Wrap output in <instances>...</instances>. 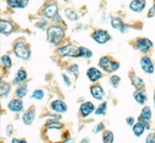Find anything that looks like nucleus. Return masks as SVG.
Listing matches in <instances>:
<instances>
[{"label":"nucleus","instance_id":"obj_1","mask_svg":"<svg viewBox=\"0 0 155 143\" xmlns=\"http://www.w3.org/2000/svg\"><path fill=\"white\" fill-rule=\"evenodd\" d=\"M64 37L63 29L60 27L52 26L48 30V41L52 44H58Z\"/></svg>","mask_w":155,"mask_h":143},{"label":"nucleus","instance_id":"obj_2","mask_svg":"<svg viewBox=\"0 0 155 143\" xmlns=\"http://www.w3.org/2000/svg\"><path fill=\"white\" fill-rule=\"evenodd\" d=\"M99 67L102 68L103 71H106L108 73H113L114 71H117L120 67V64L117 62L112 60L109 57H102L99 63Z\"/></svg>","mask_w":155,"mask_h":143},{"label":"nucleus","instance_id":"obj_3","mask_svg":"<svg viewBox=\"0 0 155 143\" xmlns=\"http://www.w3.org/2000/svg\"><path fill=\"white\" fill-rule=\"evenodd\" d=\"M58 53L63 56L71 57H81V52H80V47H76L72 45H68V46L61 47L57 50Z\"/></svg>","mask_w":155,"mask_h":143},{"label":"nucleus","instance_id":"obj_4","mask_svg":"<svg viewBox=\"0 0 155 143\" xmlns=\"http://www.w3.org/2000/svg\"><path fill=\"white\" fill-rule=\"evenodd\" d=\"M14 52L16 57L22 60H27L30 56V49L23 43H19L15 46Z\"/></svg>","mask_w":155,"mask_h":143},{"label":"nucleus","instance_id":"obj_5","mask_svg":"<svg viewBox=\"0 0 155 143\" xmlns=\"http://www.w3.org/2000/svg\"><path fill=\"white\" fill-rule=\"evenodd\" d=\"M140 67L141 69L143 70L146 74H153L154 73V64L149 57L145 56V57H142V59L140 60Z\"/></svg>","mask_w":155,"mask_h":143},{"label":"nucleus","instance_id":"obj_6","mask_svg":"<svg viewBox=\"0 0 155 143\" xmlns=\"http://www.w3.org/2000/svg\"><path fill=\"white\" fill-rule=\"evenodd\" d=\"M153 46V42L147 38H141L137 41V47L142 53H148Z\"/></svg>","mask_w":155,"mask_h":143},{"label":"nucleus","instance_id":"obj_7","mask_svg":"<svg viewBox=\"0 0 155 143\" xmlns=\"http://www.w3.org/2000/svg\"><path fill=\"white\" fill-rule=\"evenodd\" d=\"M93 39L99 44H104L110 40V36L109 33L102 30H96L93 34Z\"/></svg>","mask_w":155,"mask_h":143},{"label":"nucleus","instance_id":"obj_8","mask_svg":"<svg viewBox=\"0 0 155 143\" xmlns=\"http://www.w3.org/2000/svg\"><path fill=\"white\" fill-rule=\"evenodd\" d=\"M51 108L53 109L57 113H64L67 111V105L64 101H61V100H56V101H53L51 104Z\"/></svg>","mask_w":155,"mask_h":143},{"label":"nucleus","instance_id":"obj_9","mask_svg":"<svg viewBox=\"0 0 155 143\" xmlns=\"http://www.w3.org/2000/svg\"><path fill=\"white\" fill-rule=\"evenodd\" d=\"M146 6L145 0H133L130 5V9L135 12H140Z\"/></svg>","mask_w":155,"mask_h":143},{"label":"nucleus","instance_id":"obj_10","mask_svg":"<svg viewBox=\"0 0 155 143\" xmlns=\"http://www.w3.org/2000/svg\"><path fill=\"white\" fill-rule=\"evenodd\" d=\"M91 94L94 98L99 100V101L102 100L105 97L104 90L99 85H95V86L91 87Z\"/></svg>","mask_w":155,"mask_h":143},{"label":"nucleus","instance_id":"obj_11","mask_svg":"<svg viewBox=\"0 0 155 143\" xmlns=\"http://www.w3.org/2000/svg\"><path fill=\"white\" fill-rule=\"evenodd\" d=\"M94 110H95L94 104L90 101L83 103L80 107V112L83 117L88 116L90 114L93 112Z\"/></svg>","mask_w":155,"mask_h":143},{"label":"nucleus","instance_id":"obj_12","mask_svg":"<svg viewBox=\"0 0 155 143\" xmlns=\"http://www.w3.org/2000/svg\"><path fill=\"white\" fill-rule=\"evenodd\" d=\"M87 76L92 82H95L102 78V74L95 67H91L87 71Z\"/></svg>","mask_w":155,"mask_h":143},{"label":"nucleus","instance_id":"obj_13","mask_svg":"<svg viewBox=\"0 0 155 143\" xmlns=\"http://www.w3.org/2000/svg\"><path fill=\"white\" fill-rule=\"evenodd\" d=\"M8 108L11 111H13V112H20L23 108V102L19 99H13L9 103Z\"/></svg>","mask_w":155,"mask_h":143},{"label":"nucleus","instance_id":"obj_14","mask_svg":"<svg viewBox=\"0 0 155 143\" xmlns=\"http://www.w3.org/2000/svg\"><path fill=\"white\" fill-rule=\"evenodd\" d=\"M134 97L135 101L140 104H143L147 100V95L146 92H145V91L142 90V89L137 91L134 93Z\"/></svg>","mask_w":155,"mask_h":143},{"label":"nucleus","instance_id":"obj_15","mask_svg":"<svg viewBox=\"0 0 155 143\" xmlns=\"http://www.w3.org/2000/svg\"><path fill=\"white\" fill-rule=\"evenodd\" d=\"M12 30H13V27H12V23H9V21L6 20H2L0 21V31L1 33L2 34H9L12 33Z\"/></svg>","mask_w":155,"mask_h":143},{"label":"nucleus","instance_id":"obj_16","mask_svg":"<svg viewBox=\"0 0 155 143\" xmlns=\"http://www.w3.org/2000/svg\"><path fill=\"white\" fill-rule=\"evenodd\" d=\"M43 13L46 17H54L58 14V6L56 5H49L44 8Z\"/></svg>","mask_w":155,"mask_h":143},{"label":"nucleus","instance_id":"obj_17","mask_svg":"<svg viewBox=\"0 0 155 143\" xmlns=\"http://www.w3.org/2000/svg\"><path fill=\"white\" fill-rule=\"evenodd\" d=\"M34 118H35V113H34V111L31 109L25 111L22 116L23 123L26 125H31L32 122H34Z\"/></svg>","mask_w":155,"mask_h":143},{"label":"nucleus","instance_id":"obj_18","mask_svg":"<svg viewBox=\"0 0 155 143\" xmlns=\"http://www.w3.org/2000/svg\"><path fill=\"white\" fill-rule=\"evenodd\" d=\"M111 25L112 27L116 30H118L121 32L125 31V25L124 24L123 21L118 17H112L111 18Z\"/></svg>","mask_w":155,"mask_h":143},{"label":"nucleus","instance_id":"obj_19","mask_svg":"<svg viewBox=\"0 0 155 143\" xmlns=\"http://www.w3.org/2000/svg\"><path fill=\"white\" fill-rule=\"evenodd\" d=\"M145 129H146L143 124L138 122L137 124H134V127H133V132L137 137H140L144 133Z\"/></svg>","mask_w":155,"mask_h":143},{"label":"nucleus","instance_id":"obj_20","mask_svg":"<svg viewBox=\"0 0 155 143\" xmlns=\"http://www.w3.org/2000/svg\"><path fill=\"white\" fill-rule=\"evenodd\" d=\"M140 118L147 121H150L152 118V111L150 106H144L141 111V115Z\"/></svg>","mask_w":155,"mask_h":143},{"label":"nucleus","instance_id":"obj_21","mask_svg":"<svg viewBox=\"0 0 155 143\" xmlns=\"http://www.w3.org/2000/svg\"><path fill=\"white\" fill-rule=\"evenodd\" d=\"M131 81H132V84H134V86H135L138 90L142 89L143 87L144 86V81L140 78L136 76L135 74L131 76Z\"/></svg>","mask_w":155,"mask_h":143},{"label":"nucleus","instance_id":"obj_22","mask_svg":"<svg viewBox=\"0 0 155 143\" xmlns=\"http://www.w3.org/2000/svg\"><path fill=\"white\" fill-rule=\"evenodd\" d=\"M27 92H28V87L26 84L19 85L16 90V94L19 98H23L25 96L27 95Z\"/></svg>","mask_w":155,"mask_h":143},{"label":"nucleus","instance_id":"obj_23","mask_svg":"<svg viewBox=\"0 0 155 143\" xmlns=\"http://www.w3.org/2000/svg\"><path fill=\"white\" fill-rule=\"evenodd\" d=\"M114 135L111 131L106 130L102 134V141L103 143H113Z\"/></svg>","mask_w":155,"mask_h":143},{"label":"nucleus","instance_id":"obj_24","mask_svg":"<svg viewBox=\"0 0 155 143\" xmlns=\"http://www.w3.org/2000/svg\"><path fill=\"white\" fill-rule=\"evenodd\" d=\"M27 72L23 70H19L15 76V80L16 82H23L27 79Z\"/></svg>","mask_w":155,"mask_h":143},{"label":"nucleus","instance_id":"obj_25","mask_svg":"<svg viewBox=\"0 0 155 143\" xmlns=\"http://www.w3.org/2000/svg\"><path fill=\"white\" fill-rule=\"evenodd\" d=\"M9 91H10V86H9V84L2 81L1 83V85H0V93H1V95H7L9 94Z\"/></svg>","mask_w":155,"mask_h":143},{"label":"nucleus","instance_id":"obj_26","mask_svg":"<svg viewBox=\"0 0 155 143\" xmlns=\"http://www.w3.org/2000/svg\"><path fill=\"white\" fill-rule=\"evenodd\" d=\"M46 127L48 129H61L63 127V125L58 121H51L47 124Z\"/></svg>","mask_w":155,"mask_h":143},{"label":"nucleus","instance_id":"obj_27","mask_svg":"<svg viewBox=\"0 0 155 143\" xmlns=\"http://www.w3.org/2000/svg\"><path fill=\"white\" fill-rule=\"evenodd\" d=\"M106 107H107V103L102 102L99 104L97 109L95 110V115H105L106 111Z\"/></svg>","mask_w":155,"mask_h":143},{"label":"nucleus","instance_id":"obj_28","mask_svg":"<svg viewBox=\"0 0 155 143\" xmlns=\"http://www.w3.org/2000/svg\"><path fill=\"white\" fill-rule=\"evenodd\" d=\"M44 97V92L42 90H36L33 92L32 95L30 96L31 98L36 99V100H41Z\"/></svg>","mask_w":155,"mask_h":143},{"label":"nucleus","instance_id":"obj_29","mask_svg":"<svg viewBox=\"0 0 155 143\" xmlns=\"http://www.w3.org/2000/svg\"><path fill=\"white\" fill-rule=\"evenodd\" d=\"M120 81H121V79H120V77L116 76V75H113L109 78V83L113 87H117L120 84Z\"/></svg>","mask_w":155,"mask_h":143},{"label":"nucleus","instance_id":"obj_30","mask_svg":"<svg viewBox=\"0 0 155 143\" xmlns=\"http://www.w3.org/2000/svg\"><path fill=\"white\" fill-rule=\"evenodd\" d=\"M2 64H3L5 68H10L12 66V61L9 56L7 55H4L2 57Z\"/></svg>","mask_w":155,"mask_h":143},{"label":"nucleus","instance_id":"obj_31","mask_svg":"<svg viewBox=\"0 0 155 143\" xmlns=\"http://www.w3.org/2000/svg\"><path fill=\"white\" fill-rule=\"evenodd\" d=\"M80 52H81V57L89 58V57H91L92 56V51L89 50L88 49H87V48L83 47V46L80 47Z\"/></svg>","mask_w":155,"mask_h":143},{"label":"nucleus","instance_id":"obj_32","mask_svg":"<svg viewBox=\"0 0 155 143\" xmlns=\"http://www.w3.org/2000/svg\"><path fill=\"white\" fill-rule=\"evenodd\" d=\"M65 15L69 20H76L78 19V16L76 14V12L74 11L71 10V9H66L65 10Z\"/></svg>","mask_w":155,"mask_h":143},{"label":"nucleus","instance_id":"obj_33","mask_svg":"<svg viewBox=\"0 0 155 143\" xmlns=\"http://www.w3.org/2000/svg\"><path fill=\"white\" fill-rule=\"evenodd\" d=\"M7 4L12 8L20 7V2H19V0H7Z\"/></svg>","mask_w":155,"mask_h":143},{"label":"nucleus","instance_id":"obj_34","mask_svg":"<svg viewBox=\"0 0 155 143\" xmlns=\"http://www.w3.org/2000/svg\"><path fill=\"white\" fill-rule=\"evenodd\" d=\"M68 71L70 74H71L72 75H74L75 78H77L78 74V67L77 64L72 65L68 69Z\"/></svg>","mask_w":155,"mask_h":143},{"label":"nucleus","instance_id":"obj_35","mask_svg":"<svg viewBox=\"0 0 155 143\" xmlns=\"http://www.w3.org/2000/svg\"><path fill=\"white\" fill-rule=\"evenodd\" d=\"M145 141L146 143H155V133H149L147 136Z\"/></svg>","mask_w":155,"mask_h":143},{"label":"nucleus","instance_id":"obj_36","mask_svg":"<svg viewBox=\"0 0 155 143\" xmlns=\"http://www.w3.org/2000/svg\"><path fill=\"white\" fill-rule=\"evenodd\" d=\"M104 129V125L102 123H99L95 127V129H94V133H99L101 131H102V129Z\"/></svg>","mask_w":155,"mask_h":143},{"label":"nucleus","instance_id":"obj_37","mask_svg":"<svg viewBox=\"0 0 155 143\" xmlns=\"http://www.w3.org/2000/svg\"><path fill=\"white\" fill-rule=\"evenodd\" d=\"M5 131H6V133H7L9 135H11L13 133V126L12 125H9V126H6V129H5Z\"/></svg>","mask_w":155,"mask_h":143},{"label":"nucleus","instance_id":"obj_38","mask_svg":"<svg viewBox=\"0 0 155 143\" xmlns=\"http://www.w3.org/2000/svg\"><path fill=\"white\" fill-rule=\"evenodd\" d=\"M62 78H63L65 84L68 85V86H69V85L71 84V81L68 78V77L66 74H63V75H62Z\"/></svg>","mask_w":155,"mask_h":143},{"label":"nucleus","instance_id":"obj_39","mask_svg":"<svg viewBox=\"0 0 155 143\" xmlns=\"http://www.w3.org/2000/svg\"><path fill=\"white\" fill-rule=\"evenodd\" d=\"M134 119L133 118V117H129V118H127V123L128 124L129 126H134Z\"/></svg>","mask_w":155,"mask_h":143},{"label":"nucleus","instance_id":"obj_40","mask_svg":"<svg viewBox=\"0 0 155 143\" xmlns=\"http://www.w3.org/2000/svg\"><path fill=\"white\" fill-rule=\"evenodd\" d=\"M19 2H20V7L19 8H24L28 4L29 0H19Z\"/></svg>","mask_w":155,"mask_h":143},{"label":"nucleus","instance_id":"obj_41","mask_svg":"<svg viewBox=\"0 0 155 143\" xmlns=\"http://www.w3.org/2000/svg\"><path fill=\"white\" fill-rule=\"evenodd\" d=\"M155 15V9L153 8V6H152L150 8V9L149 10V12H148V17H153Z\"/></svg>","mask_w":155,"mask_h":143},{"label":"nucleus","instance_id":"obj_42","mask_svg":"<svg viewBox=\"0 0 155 143\" xmlns=\"http://www.w3.org/2000/svg\"><path fill=\"white\" fill-rule=\"evenodd\" d=\"M63 143H76V142L74 139H72V138H69V139H67L64 141H63Z\"/></svg>","mask_w":155,"mask_h":143},{"label":"nucleus","instance_id":"obj_43","mask_svg":"<svg viewBox=\"0 0 155 143\" xmlns=\"http://www.w3.org/2000/svg\"><path fill=\"white\" fill-rule=\"evenodd\" d=\"M80 143H89V138H84Z\"/></svg>","mask_w":155,"mask_h":143},{"label":"nucleus","instance_id":"obj_44","mask_svg":"<svg viewBox=\"0 0 155 143\" xmlns=\"http://www.w3.org/2000/svg\"><path fill=\"white\" fill-rule=\"evenodd\" d=\"M19 139H17V138H13V139L12 140V143H19Z\"/></svg>","mask_w":155,"mask_h":143},{"label":"nucleus","instance_id":"obj_45","mask_svg":"<svg viewBox=\"0 0 155 143\" xmlns=\"http://www.w3.org/2000/svg\"><path fill=\"white\" fill-rule=\"evenodd\" d=\"M153 106H154V108H155V93H154V94H153Z\"/></svg>","mask_w":155,"mask_h":143},{"label":"nucleus","instance_id":"obj_46","mask_svg":"<svg viewBox=\"0 0 155 143\" xmlns=\"http://www.w3.org/2000/svg\"><path fill=\"white\" fill-rule=\"evenodd\" d=\"M19 143H27V142L25 141V140H21V141H19Z\"/></svg>","mask_w":155,"mask_h":143},{"label":"nucleus","instance_id":"obj_47","mask_svg":"<svg viewBox=\"0 0 155 143\" xmlns=\"http://www.w3.org/2000/svg\"><path fill=\"white\" fill-rule=\"evenodd\" d=\"M153 8H154V9H155V3L153 4Z\"/></svg>","mask_w":155,"mask_h":143}]
</instances>
